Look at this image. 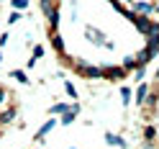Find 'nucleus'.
<instances>
[{"mask_svg":"<svg viewBox=\"0 0 159 149\" xmlns=\"http://www.w3.org/2000/svg\"><path fill=\"white\" fill-rule=\"evenodd\" d=\"M136 11H139V13H152L154 5H149V3H136Z\"/></svg>","mask_w":159,"mask_h":149,"instance_id":"f257e3e1","label":"nucleus"},{"mask_svg":"<svg viewBox=\"0 0 159 149\" xmlns=\"http://www.w3.org/2000/svg\"><path fill=\"white\" fill-rule=\"evenodd\" d=\"M13 77H16V80H21V82H28L26 72H21V69H16V72H13Z\"/></svg>","mask_w":159,"mask_h":149,"instance_id":"f03ea898","label":"nucleus"},{"mask_svg":"<svg viewBox=\"0 0 159 149\" xmlns=\"http://www.w3.org/2000/svg\"><path fill=\"white\" fill-rule=\"evenodd\" d=\"M121 95H123V103H128V100H131V90H128V87H123V90H121Z\"/></svg>","mask_w":159,"mask_h":149,"instance_id":"7ed1b4c3","label":"nucleus"},{"mask_svg":"<svg viewBox=\"0 0 159 149\" xmlns=\"http://www.w3.org/2000/svg\"><path fill=\"white\" fill-rule=\"evenodd\" d=\"M26 3H28V0H13V5H16V8H26Z\"/></svg>","mask_w":159,"mask_h":149,"instance_id":"20e7f679","label":"nucleus"},{"mask_svg":"<svg viewBox=\"0 0 159 149\" xmlns=\"http://www.w3.org/2000/svg\"><path fill=\"white\" fill-rule=\"evenodd\" d=\"M157 80H159V72H157Z\"/></svg>","mask_w":159,"mask_h":149,"instance_id":"39448f33","label":"nucleus"}]
</instances>
